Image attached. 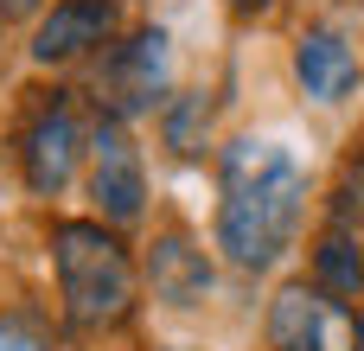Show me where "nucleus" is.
I'll use <instances>...</instances> for the list:
<instances>
[{
    "label": "nucleus",
    "mask_w": 364,
    "mask_h": 351,
    "mask_svg": "<svg viewBox=\"0 0 364 351\" xmlns=\"http://www.w3.org/2000/svg\"><path fill=\"white\" fill-rule=\"evenodd\" d=\"M314 281L333 294V301H358L364 288V249L352 230H326L320 249H314Z\"/></svg>",
    "instance_id": "10"
},
{
    "label": "nucleus",
    "mask_w": 364,
    "mask_h": 351,
    "mask_svg": "<svg viewBox=\"0 0 364 351\" xmlns=\"http://www.w3.org/2000/svg\"><path fill=\"white\" fill-rule=\"evenodd\" d=\"M90 198L109 224H134L141 205H147V173H141V153L128 141V128L115 115H102L90 128Z\"/></svg>",
    "instance_id": "6"
},
{
    "label": "nucleus",
    "mask_w": 364,
    "mask_h": 351,
    "mask_svg": "<svg viewBox=\"0 0 364 351\" xmlns=\"http://www.w3.org/2000/svg\"><path fill=\"white\" fill-rule=\"evenodd\" d=\"M224 205H218V249L230 269L256 275L288 256L301 217H307V166L275 141H237L224 147Z\"/></svg>",
    "instance_id": "1"
},
{
    "label": "nucleus",
    "mask_w": 364,
    "mask_h": 351,
    "mask_svg": "<svg viewBox=\"0 0 364 351\" xmlns=\"http://www.w3.org/2000/svg\"><path fill=\"white\" fill-rule=\"evenodd\" d=\"M83 153H90V134L77 122L70 90H38V102L19 122V173H26V185L38 198H58Z\"/></svg>",
    "instance_id": "3"
},
{
    "label": "nucleus",
    "mask_w": 364,
    "mask_h": 351,
    "mask_svg": "<svg viewBox=\"0 0 364 351\" xmlns=\"http://www.w3.org/2000/svg\"><path fill=\"white\" fill-rule=\"evenodd\" d=\"M147 288H154V301H166V307H198V301L211 294V262H205V249H198L186 230L154 237V249H147Z\"/></svg>",
    "instance_id": "9"
},
{
    "label": "nucleus",
    "mask_w": 364,
    "mask_h": 351,
    "mask_svg": "<svg viewBox=\"0 0 364 351\" xmlns=\"http://www.w3.org/2000/svg\"><path fill=\"white\" fill-rule=\"evenodd\" d=\"M294 77H301V90L314 102H346L358 90V58L333 26H307L294 38Z\"/></svg>",
    "instance_id": "8"
},
{
    "label": "nucleus",
    "mask_w": 364,
    "mask_h": 351,
    "mask_svg": "<svg viewBox=\"0 0 364 351\" xmlns=\"http://www.w3.org/2000/svg\"><path fill=\"white\" fill-rule=\"evenodd\" d=\"M51 262H58V294L77 333H102L122 326L134 307V256L115 230L64 217L51 224Z\"/></svg>",
    "instance_id": "2"
},
{
    "label": "nucleus",
    "mask_w": 364,
    "mask_h": 351,
    "mask_svg": "<svg viewBox=\"0 0 364 351\" xmlns=\"http://www.w3.org/2000/svg\"><path fill=\"white\" fill-rule=\"evenodd\" d=\"M109 38H115V0H58L32 32V58L38 64H77V58L102 51Z\"/></svg>",
    "instance_id": "7"
},
{
    "label": "nucleus",
    "mask_w": 364,
    "mask_h": 351,
    "mask_svg": "<svg viewBox=\"0 0 364 351\" xmlns=\"http://www.w3.org/2000/svg\"><path fill=\"white\" fill-rule=\"evenodd\" d=\"M358 351H364V307H358Z\"/></svg>",
    "instance_id": "14"
},
{
    "label": "nucleus",
    "mask_w": 364,
    "mask_h": 351,
    "mask_svg": "<svg viewBox=\"0 0 364 351\" xmlns=\"http://www.w3.org/2000/svg\"><path fill=\"white\" fill-rule=\"evenodd\" d=\"M0 351H51V339L32 313H0Z\"/></svg>",
    "instance_id": "12"
},
{
    "label": "nucleus",
    "mask_w": 364,
    "mask_h": 351,
    "mask_svg": "<svg viewBox=\"0 0 364 351\" xmlns=\"http://www.w3.org/2000/svg\"><path fill=\"white\" fill-rule=\"evenodd\" d=\"M230 6H237V13H262L269 0H230Z\"/></svg>",
    "instance_id": "13"
},
{
    "label": "nucleus",
    "mask_w": 364,
    "mask_h": 351,
    "mask_svg": "<svg viewBox=\"0 0 364 351\" xmlns=\"http://www.w3.org/2000/svg\"><path fill=\"white\" fill-rule=\"evenodd\" d=\"M173 90V45L160 26H141L134 38H122L102 64V96H109V115H141L154 102H166Z\"/></svg>",
    "instance_id": "5"
},
{
    "label": "nucleus",
    "mask_w": 364,
    "mask_h": 351,
    "mask_svg": "<svg viewBox=\"0 0 364 351\" xmlns=\"http://www.w3.org/2000/svg\"><path fill=\"white\" fill-rule=\"evenodd\" d=\"M160 134H166V147L179 160H198L205 141H211V102L205 96H173L166 115H160Z\"/></svg>",
    "instance_id": "11"
},
{
    "label": "nucleus",
    "mask_w": 364,
    "mask_h": 351,
    "mask_svg": "<svg viewBox=\"0 0 364 351\" xmlns=\"http://www.w3.org/2000/svg\"><path fill=\"white\" fill-rule=\"evenodd\" d=\"M269 351H358V313L320 281H288L269 301Z\"/></svg>",
    "instance_id": "4"
}]
</instances>
